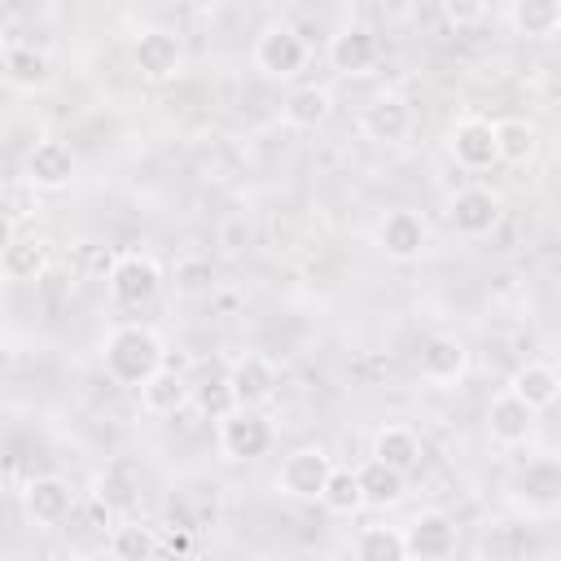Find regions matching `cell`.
<instances>
[{"instance_id": "cell-1", "label": "cell", "mask_w": 561, "mask_h": 561, "mask_svg": "<svg viewBox=\"0 0 561 561\" xmlns=\"http://www.w3.org/2000/svg\"><path fill=\"white\" fill-rule=\"evenodd\" d=\"M101 364H105L110 381L140 390L167 364V351H162V337L149 324H114L101 337Z\"/></svg>"}, {"instance_id": "cell-2", "label": "cell", "mask_w": 561, "mask_h": 561, "mask_svg": "<svg viewBox=\"0 0 561 561\" xmlns=\"http://www.w3.org/2000/svg\"><path fill=\"white\" fill-rule=\"evenodd\" d=\"M508 495L517 508L543 517V513H561V460L557 456H535L526 460L513 482H508Z\"/></svg>"}, {"instance_id": "cell-3", "label": "cell", "mask_w": 561, "mask_h": 561, "mask_svg": "<svg viewBox=\"0 0 561 561\" xmlns=\"http://www.w3.org/2000/svg\"><path fill=\"white\" fill-rule=\"evenodd\" d=\"M333 460L324 447H294L276 469V491L289 500H320L329 486Z\"/></svg>"}, {"instance_id": "cell-4", "label": "cell", "mask_w": 561, "mask_h": 561, "mask_svg": "<svg viewBox=\"0 0 561 561\" xmlns=\"http://www.w3.org/2000/svg\"><path fill=\"white\" fill-rule=\"evenodd\" d=\"M272 447V425L259 416V408H228L219 416V451L228 460H254Z\"/></svg>"}, {"instance_id": "cell-5", "label": "cell", "mask_w": 561, "mask_h": 561, "mask_svg": "<svg viewBox=\"0 0 561 561\" xmlns=\"http://www.w3.org/2000/svg\"><path fill=\"white\" fill-rule=\"evenodd\" d=\"M162 289V267L149 254H123L110 267V298L118 307H145Z\"/></svg>"}, {"instance_id": "cell-6", "label": "cell", "mask_w": 561, "mask_h": 561, "mask_svg": "<svg viewBox=\"0 0 561 561\" xmlns=\"http://www.w3.org/2000/svg\"><path fill=\"white\" fill-rule=\"evenodd\" d=\"M307 61V44L294 26H267L259 39H254V66L267 75V79H294Z\"/></svg>"}, {"instance_id": "cell-7", "label": "cell", "mask_w": 561, "mask_h": 561, "mask_svg": "<svg viewBox=\"0 0 561 561\" xmlns=\"http://www.w3.org/2000/svg\"><path fill=\"white\" fill-rule=\"evenodd\" d=\"M403 539H408V557L447 561L456 552V522L447 513H438V508H425L403 526Z\"/></svg>"}, {"instance_id": "cell-8", "label": "cell", "mask_w": 561, "mask_h": 561, "mask_svg": "<svg viewBox=\"0 0 561 561\" xmlns=\"http://www.w3.org/2000/svg\"><path fill=\"white\" fill-rule=\"evenodd\" d=\"M22 508H26V517L35 526H61L70 517V508H75V491H70L66 478L39 473V478H31L22 486Z\"/></svg>"}, {"instance_id": "cell-9", "label": "cell", "mask_w": 561, "mask_h": 561, "mask_svg": "<svg viewBox=\"0 0 561 561\" xmlns=\"http://www.w3.org/2000/svg\"><path fill=\"white\" fill-rule=\"evenodd\" d=\"M447 149H451V158L465 171H486L491 162H500L495 123H486V118H460L451 127V136H447Z\"/></svg>"}, {"instance_id": "cell-10", "label": "cell", "mask_w": 561, "mask_h": 561, "mask_svg": "<svg viewBox=\"0 0 561 561\" xmlns=\"http://www.w3.org/2000/svg\"><path fill=\"white\" fill-rule=\"evenodd\" d=\"M447 219H451V228L460 237H486L500 224V197L491 188H482V184H469V188H460L451 197Z\"/></svg>"}, {"instance_id": "cell-11", "label": "cell", "mask_w": 561, "mask_h": 561, "mask_svg": "<svg viewBox=\"0 0 561 561\" xmlns=\"http://www.w3.org/2000/svg\"><path fill=\"white\" fill-rule=\"evenodd\" d=\"M228 390L237 408H263L276 394V364L267 355H241L228 368Z\"/></svg>"}, {"instance_id": "cell-12", "label": "cell", "mask_w": 561, "mask_h": 561, "mask_svg": "<svg viewBox=\"0 0 561 561\" xmlns=\"http://www.w3.org/2000/svg\"><path fill=\"white\" fill-rule=\"evenodd\" d=\"M530 430H535V408L526 399H517L513 390H500L491 399V408H486V434H491V443L517 447V443L530 438Z\"/></svg>"}, {"instance_id": "cell-13", "label": "cell", "mask_w": 561, "mask_h": 561, "mask_svg": "<svg viewBox=\"0 0 561 561\" xmlns=\"http://www.w3.org/2000/svg\"><path fill=\"white\" fill-rule=\"evenodd\" d=\"M465 364H469V351H465V342H460L456 333H430V337L421 342V351H416V368H421V377L434 381V386L456 381V377L465 373Z\"/></svg>"}, {"instance_id": "cell-14", "label": "cell", "mask_w": 561, "mask_h": 561, "mask_svg": "<svg viewBox=\"0 0 561 561\" xmlns=\"http://www.w3.org/2000/svg\"><path fill=\"white\" fill-rule=\"evenodd\" d=\"M359 127H364V136H368V140L399 145V140L412 131V110H408V101H403V96L381 92V96H373V101L364 105Z\"/></svg>"}, {"instance_id": "cell-15", "label": "cell", "mask_w": 561, "mask_h": 561, "mask_svg": "<svg viewBox=\"0 0 561 561\" xmlns=\"http://www.w3.org/2000/svg\"><path fill=\"white\" fill-rule=\"evenodd\" d=\"M26 180L35 188H66L75 180V153L66 140H35L26 153Z\"/></svg>"}, {"instance_id": "cell-16", "label": "cell", "mask_w": 561, "mask_h": 561, "mask_svg": "<svg viewBox=\"0 0 561 561\" xmlns=\"http://www.w3.org/2000/svg\"><path fill=\"white\" fill-rule=\"evenodd\" d=\"M377 245L390 259H399V263L421 259V250H425V224H421V215L416 210H390L377 224Z\"/></svg>"}, {"instance_id": "cell-17", "label": "cell", "mask_w": 561, "mask_h": 561, "mask_svg": "<svg viewBox=\"0 0 561 561\" xmlns=\"http://www.w3.org/2000/svg\"><path fill=\"white\" fill-rule=\"evenodd\" d=\"M131 61L145 79L162 83L180 70V39L171 31H140V39L131 44Z\"/></svg>"}, {"instance_id": "cell-18", "label": "cell", "mask_w": 561, "mask_h": 561, "mask_svg": "<svg viewBox=\"0 0 561 561\" xmlns=\"http://www.w3.org/2000/svg\"><path fill=\"white\" fill-rule=\"evenodd\" d=\"M329 61H333V70H342V75H364V70H373V61H377V35H373L368 26H342V31L329 39Z\"/></svg>"}, {"instance_id": "cell-19", "label": "cell", "mask_w": 561, "mask_h": 561, "mask_svg": "<svg viewBox=\"0 0 561 561\" xmlns=\"http://www.w3.org/2000/svg\"><path fill=\"white\" fill-rule=\"evenodd\" d=\"M140 500V473L127 460H110L96 478V508L105 513H131Z\"/></svg>"}, {"instance_id": "cell-20", "label": "cell", "mask_w": 561, "mask_h": 561, "mask_svg": "<svg viewBox=\"0 0 561 561\" xmlns=\"http://www.w3.org/2000/svg\"><path fill=\"white\" fill-rule=\"evenodd\" d=\"M508 390H513L517 399H526L535 412H543V408H552V403L561 399V377H557L552 364H543V359H526V364L508 377Z\"/></svg>"}, {"instance_id": "cell-21", "label": "cell", "mask_w": 561, "mask_h": 561, "mask_svg": "<svg viewBox=\"0 0 561 561\" xmlns=\"http://www.w3.org/2000/svg\"><path fill=\"white\" fill-rule=\"evenodd\" d=\"M4 79H9L13 88H22V92L44 88V83L53 79L48 53H39L35 44H18V39H9V44H4Z\"/></svg>"}, {"instance_id": "cell-22", "label": "cell", "mask_w": 561, "mask_h": 561, "mask_svg": "<svg viewBox=\"0 0 561 561\" xmlns=\"http://www.w3.org/2000/svg\"><path fill=\"white\" fill-rule=\"evenodd\" d=\"M184 403H188V381L175 368H167V364L140 386V408L149 416H175Z\"/></svg>"}, {"instance_id": "cell-23", "label": "cell", "mask_w": 561, "mask_h": 561, "mask_svg": "<svg viewBox=\"0 0 561 561\" xmlns=\"http://www.w3.org/2000/svg\"><path fill=\"white\" fill-rule=\"evenodd\" d=\"M403 482H408V473L394 469V465H386V460H377V456L359 465V486H364V504H368V508H390V504H399V500H403Z\"/></svg>"}, {"instance_id": "cell-24", "label": "cell", "mask_w": 561, "mask_h": 561, "mask_svg": "<svg viewBox=\"0 0 561 561\" xmlns=\"http://www.w3.org/2000/svg\"><path fill=\"white\" fill-rule=\"evenodd\" d=\"M373 456L386 460V465H394V469H403V473H412L421 465L425 447H421L416 430H408V425H381L377 438H373Z\"/></svg>"}, {"instance_id": "cell-25", "label": "cell", "mask_w": 561, "mask_h": 561, "mask_svg": "<svg viewBox=\"0 0 561 561\" xmlns=\"http://www.w3.org/2000/svg\"><path fill=\"white\" fill-rule=\"evenodd\" d=\"M513 31L526 39H552L561 31V0H513Z\"/></svg>"}, {"instance_id": "cell-26", "label": "cell", "mask_w": 561, "mask_h": 561, "mask_svg": "<svg viewBox=\"0 0 561 561\" xmlns=\"http://www.w3.org/2000/svg\"><path fill=\"white\" fill-rule=\"evenodd\" d=\"M329 92L324 88H294L289 96H285V105H280V114H285V123L289 127H298V131H316L324 118H329Z\"/></svg>"}, {"instance_id": "cell-27", "label": "cell", "mask_w": 561, "mask_h": 561, "mask_svg": "<svg viewBox=\"0 0 561 561\" xmlns=\"http://www.w3.org/2000/svg\"><path fill=\"white\" fill-rule=\"evenodd\" d=\"M495 145H500V162L522 167V162L535 158L539 136H535V127H530L526 118H500V123H495Z\"/></svg>"}, {"instance_id": "cell-28", "label": "cell", "mask_w": 561, "mask_h": 561, "mask_svg": "<svg viewBox=\"0 0 561 561\" xmlns=\"http://www.w3.org/2000/svg\"><path fill=\"white\" fill-rule=\"evenodd\" d=\"M0 267L9 280H35L44 272V245L35 237H9L4 254H0Z\"/></svg>"}, {"instance_id": "cell-29", "label": "cell", "mask_w": 561, "mask_h": 561, "mask_svg": "<svg viewBox=\"0 0 561 561\" xmlns=\"http://www.w3.org/2000/svg\"><path fill=\"white\" fill-rule=\"evenodd\" d=\"M162 543L153 535V526L145 522H127V526H114L110 535V557H123V561H145V557H158Z\"/></svg>"}, {"instance_id": "cell-30", "label": "cell", "mask_w": 561, "mask_h": 561, "mask_svg": "<svg viewBox=\"0 0 561 561\" xmlns=\"http://www.w3.org/2000/svg\"><path fill=\"white\" fill-rule=\"evenodd\" d=\"M355 552L364 561H403L408 557V539L394 526H364L359 539H355Z\"/></svg>"}, {"instance_id": "cell-31", "label": "cell", "mask_w": 561, "mask_h": 561, "mask_svg": "<svg viewBox=\"0 0 561 561\" xmlns=\"http://www.w3.org/2000/svg\"><path fill=\"white\" fill-rule=\"evenodd\" d=\"M320 504H324L329 513H355V508H364L359 469H342V465H333V473H329V486H324Z\"/></svg>"}, {"instance_id": "cell-32", "label": "cell", "mask_w": 561, "mask_h": 561, "mask_svg": "<svg viewBox=\"0 0 561 561\" xmlns=\"http://www.w3.org/2000/svg\"><path fill=\"white\" fill-rule=\"evenodd\" d=\"M443 13L456 22V26H473L486 18V0H443Z\"/></svg>"}, {"instance_id": "cell-33", "label": "cell", "mask_w": 561, "mask_h": 561, "mask_svg": "<svg viewBox=\"0 0 561 561\" xmlns=\"http://www.w3.org/2000/svg\"><path fill=\"white\" fill-rule=\"evenodd\" d=\"M552 368H557V377H561V359H557V364H552Z\"/></svg>"}]
</instances>
